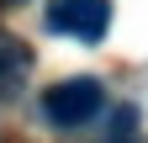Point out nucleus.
I'll return each mask as SVG.
<instances>
[{
	"label": "nucleus",
	"mask_w": 148,
	"mask_h": 143,
	"mask_svg": "<svg viewBox=\"0 0 148 143\" xmlns=\"http://www.w3.org/2000/svg\"><path fill=\"white\" fill-rule=\"evenodd\" d=\"M42 21H48V32H64V37H79V43H101L106 27H111V0H48Z\"/></svg>",
	"instance_id": "f03ea898"
},
{
	"label": "nucleus",
	"mask_w": 148,
	"mask_h": 143,
	"mask_svg": "<svg viewBox=\"0 0 148 143\" xmlns=\"http://www.w3.org/2000/svg\"><path fill=\"white\" fill-rule=\"evenodd\" d=\"M101 106H106V90H101V80H90V74L58 80L53 90H42V117L53 127H85L90 117H101Z\"/></svg>",
	"instance_id": "f257e3e1"
}]
</instances>
